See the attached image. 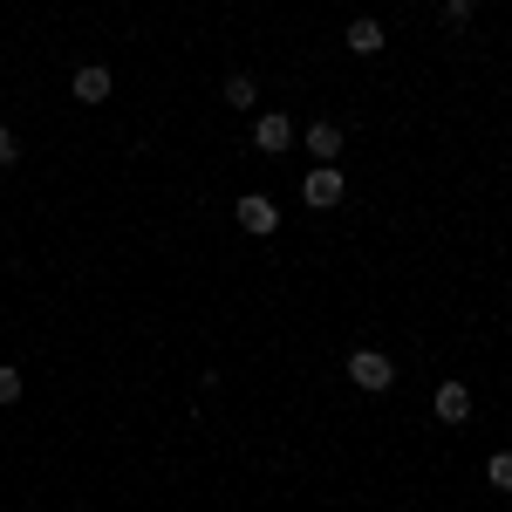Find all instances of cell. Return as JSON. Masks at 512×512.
I'll return each instance as SVG.
<instances>
[{"mask_svg":"<svg viewBox=\"0 0 512 512\" xmlns=\"http://www.w3.org/2000/svg\"><path fill=\"white\" fill-rule=\"evenodd\" d=\"M349 383H355V390H369V396H383L396 383V362L383 349H355L349 355Z\"/></svg>","mask_w":512,"mask_h":512,"instance_id":"6da1fadb","label":"cell"},{"mask_svg":"<svg viewBox=\"0 0 512 512\" xmlns=\"http://www.w3.org/2000/svg\"><path fill=\"white\" fill-rule=\"evenodd\" d=\"M349 55H383V21L376 14H362V21H349Z\"/></svg>","mask_w":512,"mask_h":512,"instance_id":"8992f818","label":"cell"},{"mask_svg":"<svg viewBox=\"0 0 512 512\" xmlns=\"http://www.w3.org/2000/svg\"><path fill=\"white\" fill-rule=\"evenodd\" d=\"M444 21H451V28H465V21H472V0H444Z\"/></svg>","mask_w":512,"mask_h":512,"instance_id":"7c38bea8","label":"cell"},{"mask_svg":"<svg viewBox=\"0 0 512 512\" xmlns=\"http://www.w3.org/2000/svg\"><path fill=\"white\" fill-rule=\"evenodd\" d=\"M253 144H260V151H287V144H294V117L267 110V117L253 123Z\"/></svg>","mask_w":512,"mask_h":512,"instance_id":"5b68a950","label":"cell"},{"mask_svg":"<svg viewBox=\"0 0 512 512\" xmlns=\"http://www.w3.org/2000/svg\"><path fill=\"white\" fill-rule=\"evenodd\" d=\"M342 192H349V185H342V171H335V164H315V171L301 178V198H308L315 212H328V205H342Z\"/></svg>","mask_w":512,"mask_h":512,"instance_id":"3957f363","label":"cell"},{"mask_svg":"<svg viewBox=\"0 0 512 512\" xmlns=\"http://www.w3.org/2000/svg\"><path fill=\"white\" fill-rule=\"evenodd\" d=\"M485 478H492V492H512V451H492L485 458Z\"/></svg>","mask_w":512,"mask_h":512,"instance_id":"30bf717a","label":"cell"},{"mask_svg":"<svg viewBox=\"0 0 512 512\" xmlns=\"http://www.w3.org/2000/svg\"><path fill=\"white\" fill-rule=\"evenodd\" d=\"M69 96H76V103H89V110H96V103H110V69H103V62H89V69H76V82H69Z\"/></svg>","mask_w":512,"mask_h":512,"instance_id":"277c9868","label":"cell"},{"mask_svg":"<svg viewBox=\"0 0 512 512\" xmlns=\"http://www.w3.org/2000/svg\"><path fill=\"white\" fill-rule=\"evenodd\" d=\"M219 96H226V110H253V103H260L253 76H226V89H219Z\"/></svg>","mask_w":512,"mask_h":512,"instance_id":"9c48e42d","label":"cell"},{"mask_svg":"<svg viewBox=\"0 0 512 512\" xmlns=\"http://www.w3.org/2000/svg\"><path fill=\"white\" fill-rule=\"evenodd\" d=\"M301 144L315 151V164H335V151H342V130H335V123H308V130H301Z\"/></svg>","mask_w":512,"mask_h":512,"instance_id":"ba28073f","label":"cell"},{"mask_svg":"<svg viewBox=\"0 0 512 512\" xmlns=\"http://www.w3.org/2000/svg\"><path fill=\"white\" fill-rule=\"evenodd\" d=\"M0 403H21V369L0 362Z\"/></svg>","mask_w":512,"mask_h":512,"instance_id":"8fae6325","label":"cell"},{"mask_svg":"<svg viewBox=\"0 0 512 512\" xmlns=\"http://www.w3.org/2000/svg\"><path fill=\"white\" fill-rule=\"evenodd\" d=\"M21 158V144H14V130H7V123H0V171H7V164Z\"/></svg>","mask_w":512,"mask_h":512,"instance_id":"4fadbf2b","label":"cell"},{"mask_svg":"<svg viewBox=\"0 0 512 512\" xmlns=\"http://www.w3.org/2000/svg\"><path fill=\"white\" fill-rule=\"evenodd\" d=\"M437 417H444V424H465V417H472V390H465V383H437Z\"/></svg>","mask_w":512,"mask_h":512,"instance_id":"52a82bcc","label":"cell"},{"mask_svg":"<svg viewBox=\"0 0 512 512\" xmlns=\"http://www.w3.org/2000/svg\"><path fill=\"white\" fill-rule=\"evenodd\" d=\"M233 219H239L253 239H274V233H280V205H274L267 192H246V198L233 205Z\"/></svg>","mask_w":512,"mask_h":512,"instance_id":"7a4b0ae2","label":"cell"}]
</instances>
